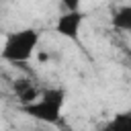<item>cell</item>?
<instances>
[{
  "label": "cell",
  "mask_w": 131,
  "mask_h": 131,
  "mask_svg": "<svg viewBox=\"0 0 131 131\" xmlns=\"http://www.w3.org/2000/svg\"><path fill=\"white\" fill-rule=\"evenodd\" d=\"M66 98L68 92L61 86H53V88H45L41 90L39 98L23 104L20 111L25 115H29L31 119L39 121V123H47V125H59L61 117H63V106H66Z\"/></svg>",
  "instance_id": "6da1fadb"
},
{
  "label": "cell",
  "mask_w": 131,
  "mask_h": 131,
  "mask_svg": "<svg viewBox=\"0 0 131 131\" xmlns=\"http://www.w3.org/2000/svg\"><path fill=\"white\" fill-rule=\"evenodd\" d=\"M39 41H41V33L37 29H18V31H12L6 41H4V47L0 51V57L8 63H25L33 57V53L37 51L39 47Z\"/></svg>",
  "instance_id": "7a4b0ae2"
},
{
  "label": "cell",
  "mask_w": 131,
  "mask_h": 131,
  "mask_svg": "<svg viewBox=\"0 0 131 131\" xmlns=\"http://www.w3.org/2000/svg\"><path fill=\"white\" fill-rule=\"evenodd\" d=\"M84 20H86V12H84V10H80V8H78V10H63V12L57 16V20H55V33L61 35V37L68 39V41L78 43V39H80V29H82Z\"/></svg>",
  "instance_id": "3957f363"
},
{
  "label": "cell",
  "mask_w": 131,
  "mask_h": 131,
  "mask_svg": "<svg viewBox=\"0 0 131 131\" xmlns=\"http://www.w3.org/2000/svg\"><path fill=\"white\" fill-rule=\"evenodd\" d=\"M111 25L117 31L123 33H131V4H123L117 10H113L111 14Z\"/></svg>",
  "instance_id": "277c9868"
},
{
  "label": "cell",
  "mask_w": 131,
  "mask_h": 131,
  "mask_svg": "<svg viewBox=\"0 0 131 131\" xmlns=\"http://www.w3.org/2000/svg\"><path fill=\"white\" fill-rule=\"evenodd\" d=\"M104 129H125V131H131V111L117 113V115L104 125Z\"/></svg>",
  "instance_id": "5b68a950"
},
{
  "label": "cell",
  "mask_w": 131,
  "mask_h": 131,
  "mask_svg": "<svg viewBox=\"0 0 131 131\" xmlns=\"http://www.w3.org/2000/svg\"><path fill=\"white\" fill-rule=\"evenodd\" d=\"M39 94H41V90H37V88L31 84L27 90H23L20 94H16V98H18V102H20V106H23V104H29V102L37 100V98H39Z\"/></svg>",
  "instance_id": "8992f818"
},
{
  "label": "cell",
  "mask_w": 131,
  "mask_h": 131,
  "mask_svg": "<svg viewBox=\"0 0 131 131\" xmlns=\"http://www.w3.org/2000/svg\"><path fill=\"white\" fill-rule=\"evenodd\" d=\"M57 2L61 4L63 10H78L82 4V0H57Z\"/></svg>",
  "instance_id": "52a82bcc"
},
{
  "label": "cell",
  "mask_w": 131,
  "mask_h": 131,
  "mask_svg": "<svg viewBox=\"0 0 131 131\" xmlns=\"http://www.w3.org/2000/svg\"><path fill=\"white\" fill-rule=\"evenodd\" d=\"M31 84H33V82H29V80H14V84H12V90H14L16 94H20V92H23V90H27Z\"/></svg>",
  "instance_id": "ba28073f"
},
{
  "label": "cell",
  "mask_w": 131,
  "mask_h": 131,
  "mask_svg": "<svg viewBox=\"0 0 131 131\" xmlns=\"http://www.w3.org/2000/svg\"><path fill=\"white\" fill-rule=\"evenodd\" d=\"M129 59H131V55H129Z\"/></svg>",
  "instance_id": "9c48e42d"
}]
</instances>
